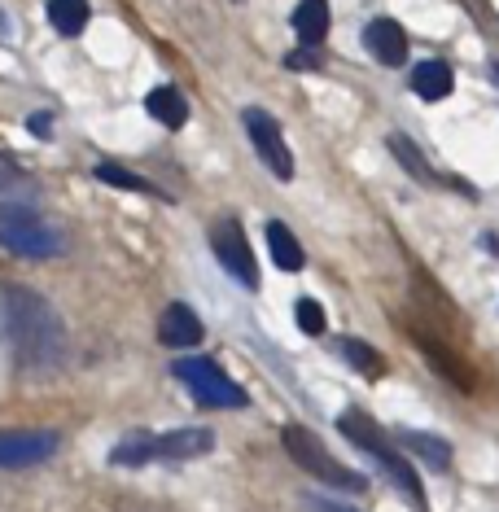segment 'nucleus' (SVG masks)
I'll list each match as a JSON object with an SVG mask.
<instances>
[{
    "label": "nucleus",
    "mask_w": 499,
    "mask_h": 512,
    "mask_svg": "<svg viewBox=\"0 0 499 512\" xmlns=\"http://www.w3.org/2000/svg\"><path fill=\"white\" fill-rule=\"evenodd\" d=\"M241 123H246L254 149H259V158L268 162V171L276 180H294V154H289L285 136H281V123L272 119L268 110H246L241 114Z\"/></svg>",
    "instance_id": "obj_7"
},
{
    "label": "nucleus",
    "mask_w": 499,
    "mask_h": 512,
    "mask_svg": "<svg viewBox=\"0 0 499 512\" xmlns=\"http://www.w3.org/2000/svg\"><path fill=\"white\" fill-rule=\"evenodd\" d=\"M110 460L123 464V469H136V464L158 460V434H132V438H123L119 447L110 451Z\"/></svg>",
    "instance_id": "obj_20"
},
{
    "label": "nucleus",
    "mask_w": 499,
    "mask_h": 512,
    "mask_svg": "<svg viewBox=\"0 0 499 512\" xmlns=\"http://www.w3.org/2000/svg\"><path fill=\"white\" fill-rule=\"evenodd\" d=\"M464 5H469V9H473V14H478V18L486 14V5H482V0H464Z\"/></svg>",
    "instance_id": "obj_28"
},
{
    "label": "nucleus",
    "mask_w": 499,
    "mask_h": 512,
    "mask_svg": "<svg viewBox=\"0 0 499 512\" xmlns=\"http://www.w3.org/2000/svg\"><path fill=\"white\" fill-rule=\"evenodd\" d=\"M206 451H215L211 429H171V434H158V460H197Z\"/></svg>",
    "instance_id": "obj_11"
},
{
    "label": "nucleus",
    "mask_w": 499,
    "mask_h": 512,
    "mask_svg": "<svg viewBox=\"0 0 499 512\" xmlns=\"http://www.w3.org/2000/svg\"><path fill=\"white\" fill-rule=\"evenodd\" d=\"M364 49L373 53L381 66H403L408 62V31L390 18H377V22H368V31H364Z\"/></svg>",
    "instance_id": "obj_9"
},
{
    "label": "nucleus",
    "mask_w": 499,
    "mask_h": 512,
    "mask_svg": "<svg viewBox=\"0 0 499 512\" xmlns=\"http://www.w3.org/2000/svg\"><path fill=\"white\" fill-rule=\"evenodd\" d=\"M88 18H92L88 0H49V22L62 36H84Z\"/></svg>",
    "instance_id": "obj_18"
},
{
    "label": "nucleus",
    "mask_w": 499,
    "mask_h": 512,
    "mask_svg": "<svg viewBox=\"0 0 499 512\" xmlns=\"http://www.w3.org/2000/svg\"><path fill=\"white\" fill-rule=\"evenodd\" d=\"M0 342L27 372H57L71 359V333L57 307L27 285H0Z\"/></svg>",
    "instance_id": "obj_1"
},
{
    "label": "nucleus",
    "mask_w": 499,
    "mask_h": 512,
    "mask_svg": "<svg viewBox=\"0 0 499 512\" xmlns=\"http://www.w3.org/2000/svg\"><path fill=\"white\" fill-rule=\"evenodd\" d=\"M268 250H272V259H276L281 272H303V267H307L303 246H298V237L281 224V219H272V224H268Z\"/></svg>",
    "instance_id": "obj_12"
},
{
    "label": "nucleus",
    "mask_w": 499,
    "mask_h": 512,
    "mask_svg": "<svg viewBox=\"0 0 499 512\" xmlns=\"http://www.w3.org/2000/svg\"><path fill=\"white\" fill-rule=\"evenodd\" d=\"M0 250L18 259H57L66 250V232L31 206H0Z\"/></svg>",
    "instance_id": "obj_3"
},
{
    "label": "nucleus",
    "mask_w": 499,
    "mask_h": 512,
    "mask_svg": "<svg viewBox=\"0 0 499 512\" xmlns=\"http://www.w3.org/2000/svg\"><path fill=\"white\" fill-rule=\"evenodd\" d=\"M416 346H421V351L429 355V364H434L438 372H443V377L451 381V386H464V390L473 386V377H469V364H464V359H456V355H447L443 346H438V342H434V337H429V333H416Z\"/></svg>",
    "instance_id": "obj_16"
},
{
    "label": "nucleus",
    "mask_w": 499,
    "mask_h": 512,
    "mask_svg": "<svg viewBox=\"0 0 499 512\" xmlns=\"http://www.w3.org/2000/svg\"><path fill=\"white\" fill-rule=\"evenodd\" d=\"M311 512H355V508H342V504H329V499H307Z\"/></svg>",
    "instance_id": "obj_27"
},
{
    "label": "nucleus",
    "mask_w": 499,
    "mask_h": 512,
    "mask_svg": "<svg viewBox=\"0 0 499 512\" xmlns=\"http://www.w3.org/2000/svg\"><path fill=\"white\" fill-rule=\"evenodd\" d=\"M491 75H495V79H499V66H491Z\"/></svg>",
    "instance_id": "obj_29"
},
{
    "label": "nucleus",
    "mask_w": 499,
    "mask_h": 512,
    "mask_svg": "<svg viewBox=\"0 0 499 512\" xmlns=\"http://www.w3.org/2000/svg\"><path fill=\"white\" fill-rule=\"evenodd\" d=\"M27 127H31V136H40V141H49V136H53V119H49V114H31Z\"/></svg>",
    "instance_id": "obj_25"
},
{
    "label": "nucleus",
    "mask_w": 499,
    "mask_h": 512,
    "mask_svg": "<svg viewBox=\"0 0 499 512\" xmlns=\"http://www.w3.org/2000/svg\"><path fill=\"white\" fill-rule=\"evenodd\" d=\"M285 66H294V71H320V57L311 49H294V53H285Z\"/></svg>",
    "instance_id": "obj_24"
},
{
    "label": "nucleus",
    "mask_w": 499,
    "mask_h": 512,
    "mask_svg": "<svg viewBox=\"0 0 499 512\" xmlns=\"http://www.w3.org/2000/svg\"><path fill=\"white\" fill-rule=\"evenodd\" d=\"M294 320H298V329H303L307 337H320L324 329H329V316H324V307H320L316 298H298Z\"/></svg>",
    "instance_id": "obj_23"
},
{
    "label": "nucleus",
    "mask_w": 499,
    "mask_h": 512,
    "mask_svg": "<svg viewBox=\"0 0 499 512\" xmlns=\"http://www.w3.org/2000/svg\"><path fill=\"white\" fill-rule=\"evenodd\" d=\"M145 110L154 114L162 127H184V119H189V101H184L180 88H154L145 97Z\"/></svg>",
    "instance_id": "obj_13"
},
{
    "label": "nucleus",
    "mask_w": 499,
    "mask_h": 512,
    "mask_svg": "<svg viewBox=\"0 0 499 512\" xmlns=\"http://www.w3.org/2000/svg\"><path fill=\"white\" fill-rule=\"evenodd\" d=\"M386 145H390V154L403 162V171H408L412 180H421V184H438V171L429 167V158H425L421 149H416L403 132H390V141H386Z\"/></svg>",
    "instance_id": "obj_17"
},
{
    "label": "nucleus",
    "mask_w": 499,
    "mask_h": 512,
    "mask_svg": "<svg viewBox=\"0 0 499 512\" xmlns=\"http://www.w3.org/2000/svg\"><path fill=\"white\" fill-rule=\"evenodd\" d=\"M211 250H215V259L228 267L232 281L259 289V263H254V250H250V241H246V232H241L237 219H219L211 228Z\"/></svg>",
    "instance_id": "obj_6"
},
{
    "label": "nucleus",
    "mask_w": 499,
    "mask_h": 512,
    "mask_svg": "<svg viewBox=\"0 0 499 512\" xmlns=\"http://www.w3.org/2000/svg\"><path fill=\"white\" fill-rule=\"evenodd\" d=\"M338 429L355 442L359 451H368V456H373L381 469L390 473V482L412 499V508H416V512H429V499H425V486L416 482V469L399 456V447H394V442L381 434V425L373 421V416H364V412H342V416H338Z\"/></svg>",
    "instance_id": "obj_2"
},
{
    "label": "nucleus",
    "mask_w": 499,
    "mask_h": 512,
    "mask_svg": "<svg viewBox=\"0 0 499 512\" xmlns=\"http://www.w3.org/2000/svg\"><path fill=\"white\" fill-rule=\"evenodd\" d=\"M403 447H408L412 456H421L429 469H447L451 464V447L443 438H434V434H403Z\"/></svg>",
    "instance_id": "obj_22"
},
{
    "label": "nucleus",
    "mask_w": 499,
    "mask_h": 512,
    "mask_svg": "<svg viewBox=\"0 0 499 512\" xmlns=\"http://www.w3.org/2000/svg\"><path fill=\"white\" fill-rule=\"evenodd\" d=\"M158 342L171 346V351H184V346H197L202 342V320L193 316L189 302H171L158 320Z\"/></svg>",
    "instance_id": "obj_10"
},
{
    "label": "nucleus",
    "mask_w": 499,
    "mask_h": 512,
    "mask_svg": "<svg viewBox=\"0 0 499 512\" xmlns=\"http://www.w3.org/2000/svg\"><path fill=\"white\" fill-rule=\"evenodd\" d=\"M412 92L421 101H443L451 92V66L447 62H421L412 71Z\"/></svg>",
    "instance_id": "obj_15"
},
{
    "label": "nucleus",
    "mask_w": 499,
    "mask_h": 512,
    "mask_svg": "<svg viewBox=\"0 0 499 512\" xmlns=\"http://www.w3.org/2000/svg\"><path fill=\"white\" fill-rule=\"evenodd\" d=\"M101 184H114V189H127V193H145V197H162V189H154L145 176H136V171L119 167V162H97V171H92ZM162 202H171V197H162Z\"/></svg>",
    "instance_id": "obj_19"
},
{
    "label": "nucleus",
    "mask_w": 499,
    "mask_h": 512,
    "mask_svg": "<svg viewBox=\"0 0 499 512\" xmlns=\"http://www.w3.org/2000/svg\"><path fill=\"white\" fill-rule=\"evenodd\" d=\"M294 31L303 44H320L329 36V0H303L294 9Z\"/></svg>",
    "instance_id": "obj_14"
},
{
    "label": "nucleus",
    "mask_w": 499,
    "mask_h": 512,
    "mask_svg": "<svg viewBox=\"0 0 499 512\" xmlns=\"http://www.w3.org/2000/svg\"><path fill=\"white\" fill-rule=\"evenodd\" d=\"M53 429H5L0 434V469H27V464H40L57 451Z\"/></svg>",
    "instance_id": "obj_8"
},
{
    "label": "nucleus",
    "mask_w": 499,
    "mask_h": 512,
    "mask_svg": "<svg viewBox=\"0 0 499 512\" xmlns=\"http://www.w3.org/2000/svg\"><path fill=\"white\" fill-rule=\"evenodd\" d=\"M281 442H285V451L294 456L298 469H307L311 477H320V482H329V486H338V491H364V477L351 473L338 456H329V451L320 447V438L311 434V429L303 425H285L281 429Z\"/></svg>",
    "instance_id": "obj_4"
},
{
    "label": "nucleus",
    "mask_w": 499,
    "mask_h": 512,
    "mask_svg": "<svg viewBox=\"0 0 499 512\" xmlns=\"http://www.w3.org/2000/svg\"><path fill=\"white\" fill-rule=\"evenodd\" d=\"M18 180H22V171H18V167H14V162H9L5 154H0V193H5L9 184H18Z\"/></svg>",
    "instance_id": "obj_26"
},
{
    "label": "nucleus",
    "mask_w": 499,
    "mask_h": 512,
    "mask_svg": "<svg viewBox=\"0 0 499 512\" xmlns=\"http://www.w3.org/2000/svg\"><path fill=\"white\" fill-rule=\"evenodd\" d=\"M342 355L351 359V364L364 372L368 381H377V377H386V355L373 351L368 342H359V337H342Z\"/></svg>",
    "instance_id": "obj_21"
},
{
    "label": "nucleus",
    "mask_w": 499,
    "mask_h": 512,
    "mask_svg": "<svg viewBox=\"0 0 499 512\" xmlns=\"http://www.w3.org/2000/svg\"><path fill=\"white\" fill-rule=\"evenodd\" d=\"M171 372H176L180 386L189 390L202 407H228V412L246 407V390H241L237 381H232L228 372L215 364V359H180Z\"/></svg>",
    "instance_id": "obj_5"
},
{
    "label": "nucleus",
    "mask_w": 499,
    "mask_h": 512,
    "mask_svg": "<svg viewBox=\"0 0 499 512\" xmlns=\"http://www.w3.org/2000/svg\"><path fill=\"white\" fill-rule=\"evenodd\" d=\"M132 512H154V508H132Z\"/></svg>",
    "instance_id": "obj_30"
}]
</instances>
